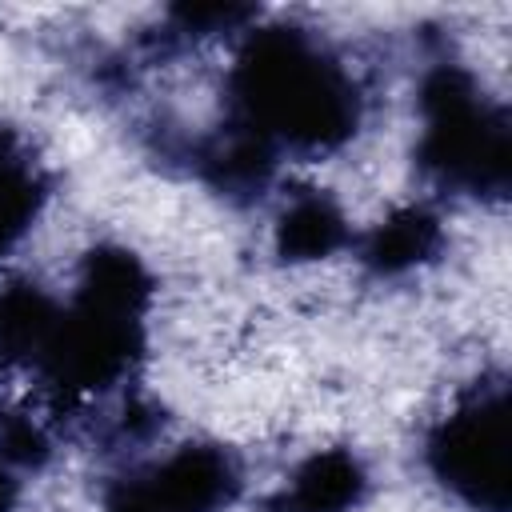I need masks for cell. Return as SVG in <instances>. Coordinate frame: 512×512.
Returning a JSON list of instances; mask_svg holds the SVG:
<instances>
[{
  "label": "cell",
  "instance_id": "obj_1",
  "mask_svg": "<svg viewBox=\"0 0 512 512\" xmlns=\"http://www.w3.org/2000/svg\"><path fill=\"white\" fill-rule=\"evenodd\" d=\"M236 128L292 152H332L360 124V92L348 68L304 28L272 24L244 40L228 72Z\"/></svg>",
  "mask_w": 512,
  "mask_h": 512
},
{
  "label": "cell",
  "instance_id": "obj_2",
  "mask_svg": "<svg viewBox=\"0 0 512 512\" xmlns=\"http://www.w3.org/2000/svg\"><path fill=\"white\" fill-rule=\"evenodd\" d=\"M152 280L128 248H92L80 264L76 296L60 308L56 332L36 364L40 380L64 400L116 388L144 352Z\"/></svg>",
  "mask_w": 512,
  "mask_h": 512
},
{
  "label": "cell",
  "instance_id": "obj_3",
  "mask_svg": "<svg viewBox=\"0 0 512 512\" xmlns=\"http://www.w3.org/2000/svg\"><path fill=\"white\" fill-rule=\"evenodd\" d=\"M420 168L452 192L504 196L512 176V132L476 76L460 64H436L420 84Z\"/></svg>",
  "mask_w": 512,
  "mask_h": 512
},
{
  "label": "cell",
  "instance_id": "obj_4",
  "mask_svg": "<svg viewBox=\"0 0 512 512\" xmlns=\"http://www.w3.org/2000/svg\"><path fill=\"white\" fill-rule=\"evenodd\" d=\"M428 472L472 512H508V388L492 384L456 404L424 444Z\"/></svg>",
  "mask_w": 512,
  "mask_h": 512
},
{
  "label": "cell",
  "instance_id": "obj_5",
  "mask_svg": "<svg viewBox=\"0 0 512 512\" xmlns=\"http://www.w3.org/2000/svg\"><path fill=\"white\" fill-rule=\"evenodd\" d=\"M240 492V464L228 448L184 444L104 492V512H224Z\"/></svg>",
  "mask_w": 512,
  "mask_h": 512
},
{
  "label": "cell",
  "instance_id": "obj_6",
  "mask_svg": "<svg viewBox=\"0 0 512 512\" xmlns=\"http://www.w3.org/2000/svg\"><path fill=\"white\" fill-rule=\"evenodd\" d=\"M364 488V464L344 448H328L292 472V480L272 496L268 512H352L364 500Z\"/></svg>",
  "mask_w": 512,
  "mask_h": 512
},
{
  "label": "cell",
  "instance_id": "obj_7",
  "mask_svg": "<svg viewBox=\"0 0 512 512\" xmlns=\"http://www.w3.org/2000/svg\"><path fill=\"white\" fill-rule=\"evenodd\" d=\"M444 248V224L436 212L412 204L384 216L364 240H360V264L376 276H404L420 264L436 260Z\"/></svg>",
  "mask_w": 512,
  "mask_h": 512
},
{
  "label": "cell",
  "instance_id": "obj_8",
  "mask_svg": "<svg viewBox=\"0 0 512 512\" xmlns=\"http://www.w3.org/2000/svg\"><path fill=\"white\" fill-rule=\"evenodd\" d=\"M272 240H276L280 260L308 264V260H324V256L340 252L352 240V232H348V220H344V212L336 208L332 196L304 192L280 212Z\"/></svg>",
  "mask_w": 512,
  "mask_h": 512
},
{
  "label": "cell",
  "instance_id": "obj_9",
  "mask_svg": "<svg viewBox=\"0 0 512 512\" xmlns=\"http://www.w3.org/2000/svg\"><path fill=\"white\" fill-rule=\"evenodd\" d=\"M60 320V304L40 284H4L0 288V364L36 368Z\"/></svg>",
  "mask_w": 512,
  "mask_h": 512
},
{
  "label": "cell",
  "instance_id": "obj_10",
  "mask_svg": "<svg viewBox=\"0 0 512 512\" xmlns=\"http://www.w3.org/2000/svg\"><path fill=\"white\" fill-rule=\"evenodd\" d=\"M48 200V180L20 148L12 132L0 128V256L12 252L36 224Z\"/></svg>",
  "mask_w": 512,
  "mask_h": 512
},
{
  "label": "cell",
  "instance_id": "obj_11",
  "mask_svg": "<svg viewBox=\"0 0 512 512\" xmlns=\"http://www.w3.org/2000/svg\"><path fill=\"white\" fill-rule=\"evenodd\" d=\"M256 16V8L248 4H180L168 12V24L172 32L168 36H180V40H200V36H216V32H236L244 28L248 20Z\"/></svg>",
  "mask_w": 512,
  "mask_h": 512
},
{
  "label": "cell",
  "instance_id": "obj_12",
  "mask_svg": "<svg viewBox=\"0 0 512 512\" xmlns=\"http://www.w3.org/2000/svg\"><path fill=\"white\" fill-rule=\"evenodd\" d=\"M20 500V480L12 476V468L0 460V512H12Z\"/></svg>",
  "mask_w": 512,
  "mask_h": 512
}]
</instances>
